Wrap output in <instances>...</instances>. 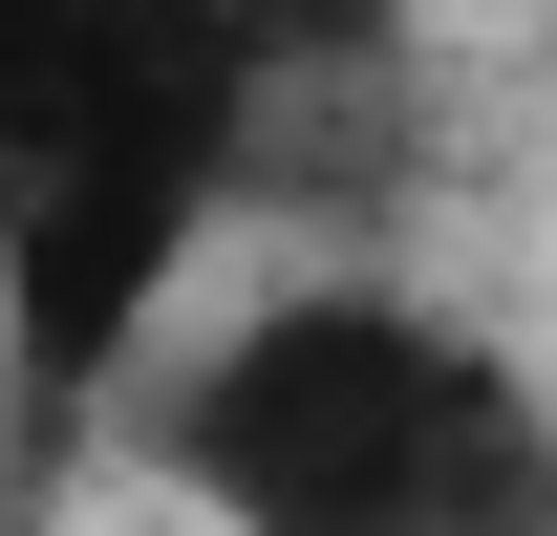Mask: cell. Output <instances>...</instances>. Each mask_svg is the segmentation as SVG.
I'll return each instance as SVG.
<instances>
[{
  "mask_svg": "<svg viewBox=\"0 0 557 536\" xmlns=\"http://www.w3.org/2000/svg\"><path fill=\"white\" fill-rule=\"evenodd\" d=\"M258 215V44L236 0H0V322L44 472L129 451L194 258Z\"/></svg>",
  "mask_w": 557,
  "mask_h": 536,
  "instance_id": "obj_1",
  "label": "cell"
},
{
  "mask_svg": "<svg viewBox=\"0 0 557 536\" xmlns=\"http://www.w3.org/2000/svg\"><path fill=\"white\" fill-rule=\"evenodd\" d=\"M194 536H557V387L386 258H278L129 407Z\"/></svg>",
  "mask_w": 557,
  "mask_h": 536,
  "instance_id": "obj_2",
  "label": "cell"
}]
</instances>
